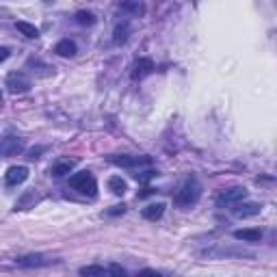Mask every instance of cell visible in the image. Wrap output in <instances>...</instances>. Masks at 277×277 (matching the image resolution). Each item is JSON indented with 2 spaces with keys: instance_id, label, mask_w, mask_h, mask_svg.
Returning a JSON list of instances; mask_svg holds the SVG:
<instances>
[{
  "instance_id": "cell-1",
  "label": "cell",
  "mask_w": 277,
  "mask_h": 277,
  "mask_svg": "<svg viewBox=\"0 0 277 277\" xmlns=\"http://www.w3.org/2000/svg\"><path fill=\"white\" fill-rule=\"evenodd\" d=\"M199 195H202V186L195 178H188L180 184V188L175 191V204L178 206H193L197 204Z\"/></svg>"
},
{
  "instance_id": "cell-2",
  "label": "cell",
  "mask_w": 277,
  "mask_h": 277,
  "mask_svg": "<svg viewBox=\"0 0 277 277\" xmlns=\"http://www.w3.org/2000/svg\"><path fill=\"white\" fill-rule=\"evenodd\" d=\"M69 186L80 191V193H85V195H89V197H96V193H98V182L89 171H80V173L72 175V178H69Z\"/></svg>"
},
{
  "instance_id": "cell-3",
  "label": "cell",
  "mask_w": 277,
  "mask_h": 277,
  "mask_svg": "<svg viewBox=\"0 0 277 277\" xmlns=\"http://www.w3.org/2000/svg\"><path fill=\"white\" fill-rule=\"evenodd\" d=\"M247 197V188L245 186H232V188H225L217 195V206L223 208V206H234L238 202H243Z\"/></svg>"
},
{
  "instance_id": "cell-4",
  "label": "cell",
  "mask_w": 277,
  "mask_h": 277,
  "mask_svg": "<svg viewBox=\"0 0 277 277\" xmlns=\"http://www.w3.org/2000/svg\"><path fill=\"white\" fill-rule=\"evenodd\" d=\"M56 260L50 256H46V253H28V256H22L17 258L15 264L17 267H24V269H39V267H50V264H55Z\"/></svg>"
},
{
  "instance_id": "cell-5",
  "label": "cell",
  "mask_w": 277,
  "mask_h": 277,
  "mask_svg": "<svg viewBox=\"0 0 277 277\" xmlns=\"http://www.w3.org/2000/svg\"><path fill=\"white\" fill-rule=\"evenodd\" d=\"M7 89L11 93H26L31 89V78L24 72H11L7 76Z\"/></svg>"
},
{
  "instance_id": "cell-6",
  "label": "cell",
  "mask_w": 277,
  "mask_h": 277,
  "mask_svg": "<svg viewBox=\"0 0 277 277\" xmlns=\"http://www.w3.org/2000/svg\"><path fill=\"white\" fill-rule=\"evenodd\" d=\"M109 163H111V165H117V167L132 169V167H141V165H150L152 158H150V156H130V154H121V156H109Z\"/></svg>"
},
{
  "instance_id": "cell-7",
  "label": "cell",
  "mask_w": 277,
  "mask_h": 277,
  "mask_svg": "<svg viewBox=\"0 0 277 277\" xmlns=\"http://www.w3.org/2000/svg\"><path fill=\"white\" fill-rule=\"evenodd\" d=\"M202 256H208V258H225V256H232V258H253V251L229 249V247H212V249H204Z\"/></svg>"
},
{
  "instance_id": "cell-8",
  "label": "cell",
  "mask_w": 277,
  "mask_h": 277,
  "mask_svg": "<svg viewBox=\"0 0 277 277\" xmlns=\"http://www.w3.org/2000/svg\"><path fill=\"white\" fill-rule=\"evenodd\" d=\"M22 150H24V141L17 137H7L0 141V156H4V158L17 156Z\"/></svg>"
},
{
  "instance_id": "cell-9",
  "label": "cell",
  "mask_w": 277,
  "mask_h": 277,
  "mask_svg": "<svg viewBox=\"0 0 277 277\" xmlns=\"http://www.w3.org/2000/svg\"><path fill=\"white\" fill-rule=\"evenodd\" d=\"M76 165H78L76 158H58V161L50 167V173L55 175V178H63V175H67V173L74 171Z\"/></svg>"
},
{
  "instance_id": "cell-10",
  "label": "cell",
  "mask_w": 277,
  "mask_h": 277,
  "mask_svg": "<svg viewBox=\"0 0 277 277\" xmlns=\"http://www.w3.org/2000/svg\"><path fill=\"white\" fill-rule=\"evenodd\" d=\"M4 178H7V184H9V186L22 184V182H26V178H28V167H24V165H17V167H9V169H7V173H4Z\"/></svg>"
},
{
  "instance_id": "cell-11",
  "label": "cell",
  "mask_w": 277,
  "mask_h": 277,
  "mask_svg": "<svg viewBox=\"0 0 277 277\" xmlns=\"http://www.w3.org/2000/svg\"><path fill=\"white\" fill-rule=\"evenodd\" d=\"M260 210H262V206L260 204H256V202H247V204H234V217H238V219H247V217H256V215H260Z\"/></svg>"
},
{
  "instance_id": "cell-12",
  "label": "cell",
  "mask_w": 277,
  "mask_h": 277,
  "mask_svg": "<svg viewBox=\"0 0 277 277\" xmlns=\"http://www.w3.org/2000/svg\"><path fill=\"white\" fill-rule=\"evenodd\" d=\"M152 72H154V61H152V58H139L132 67V78L141 80V78H145V76H150Z\"/></svg>"
},
{
  "instance_id": "cell-13",
  "label": "cell",
  "mask_w": 277,
  "mask_h": 277,
  "mask_svg": "<svg viewBox=\"0 0 277 277\" xmlns=\"http://www.w3.org/2000/svg\"><path fill=\"white\" fill-rule=\"evenodd\" d=\"M234 238L245 240V243H260L262 232L258 227H245V229H236V232H234Z\"/></svg>"
},
{
  "instance_id": "cell-14",
  "label": "cell",
  "mask_w": 277,
  "mask_h": 277,
  "mask_svg": "<svg viewBox=\"0 0 277 277\" xmlns=\"http://www.w3.org/2000/svg\"><path fill=\"white\" fill-rule=\"evenodd\" d=\"M39 202V195H37V193H35V191H26L24 193V195H22L20 199H17V202H15V212L17 210H28V208H33V206L35 204H37Z\"/></svg>"
},
{
  "instance_id": "cell-15",
  "label": "cell",
  "mask_w": 277,
  "mask_h": 277,
  "mask_svg": "<svg viewBox=\"0 0 277 277\" xmlns=\"http://www.w3.org/2000/svg\"><path fill=\"white\" fill-rule=\"evenodd\" d=\"M163 212H165V204H150L141 210V215H143V219H147V221H158L163 217Z\"/></svg>"
},
{
  "instance_id": "cell-16",
  "label": "cell",
  "mask_w": 277,
  "mask_h": 277,
  "mask_svg": "<svg viewBox=\"0 0 277 277\" xmlns=\"http://www.w3.org/2000/svg\"><path fill=\"white\" fill-rule=\"evenodd\" d=\"M55 52H56L58 56H74L76 52H78V48H76V44H74L72 39H61L55 46Z\"/></svg>"
},
{
  "instance_id": "cell-17",
  "label": "cell",
  "mask_w": 277,
  "mask_h": 277,
  "mask_svg": "<svg viewBox=\"0 0 277 277\" xmlns=\"http://www.w3.org/2000/svg\"><path fill=\"white\" fill-rule=\"evenodd\" d=\"M128 35H130V24H128V22H121V24H117L113 31V41L117 46H121L128 41Z\"/></svg>"
},
{
  "instance_id": "cell-18",
  "label": "cell",
  "mask_w": 277,
  "mask_h": 277,
  "mask_svg": "<svg viewBox=\"0 0 277 277\" xmlns=\"http://www.w3.org/2000/svg\"><path fill=\"white\" fill-rule=\"evenodd\" d=\"M78 273H80V277H106V271L102 267H98V264H87Z\"/></svg>"
},
{
  "instance_id": "cell-19",
  "label": "cell",
  "mask_w": 277,
  "mask_h": 277,
  "mask_svg": "<svg viewBox=\"0 0 277 277\" xmlns=\"http://www.w3.org/2000/svg\"><path fill=\"white\" fill-rule=\"evenodd\" d=\"M15 28L20 31L24 37L28 39H37L39 37V31H37V26H33V24H28V22H17Z\"/></svg>"
},
{
  "instance_id": "cell-20",
  "label": "cell",
  "mask_w": 277,
  "mask_h": 277,
  "mask_svg": "<svg viewBox=\"0 0 277 277\" xmlns=\"http://www.w3.org/2000/svg\"><path fill=\"white\" fill-rule=\"evenodd\" d=\"M109 188L115 193V195H123V193L128 191V184H126V180L119 178V175H113V178L109 180Z\"/></svg>"
},
{
  "instance_id": "cell-21",
  "label": "cell",
  "mask_w": 277,
  "mask_h": 277,
  "mask_svg": "<svg viewBox=\"0 0 277 277\" xmlns=\"http://www.w3.org/2000/svg\"><path fill=\"white\" fill-rule=\"evenodd\" d=\"M76 22L82 26H93L96 24V15H93L91 11H78V13H76Z\"/></svg>"
},
{
  "instance_id": "cell-22",
  "label": "cell",
  "mask_w": 277,
  "mask_h": 277,
  "mask_svg": "<svg viewBox=\"0 0 277 277\" xmlns=\"http://www.w3.org/2000/svg\"><path fill=\"white\" fill-rule=\"evenodd\" d=\"M121 9H123V11H130V13H134V15H141V13L145 11L141 2H123V4H121Z\"/></svg>"
},
{
  "instance_id": "cell-23",
  "label": "cell",
  "mask_w": 277,
  "mask_h": 277,
  "mask_svg": "<svg viewBox=\"0 0 277 277\" xmlns=\"http://www.w3.org/2000/svg\"><path fill=\"white\" fill-rule=\"evenodd\" d=\"M109 277H128L126 275V269H121V264H111L109 271H106Z\"/></svg>"
},
{
  "instance_id": "cell-24",
  "label": "cell",
  "mask_w": 277,
  "mask_h": 277,
  "mask_svg": "<svg viewBox=\"0 0 277 277\" xmlns=\"http://www.w3.org/2000/svg\"><path fill=\"white\" fill-rule=\"evenodd\" d=\"M137 277H163L161 273H156V271H152V269H143Z\"/></svg>"
},
{
  "instance_id": "cell-25",
  "label": "cell",
  "mask_w": 277,
  "mask_h": 277,
  "mask_svg": "<svg viewBox=\"0 0 277 277\" xmlns=\"http://www.w3.org/2000/svg\"><path fill=\"white\" fill-rule=\"evenodd\" d=\"M41 152H44V147H33V150L28 152V158H33V161H35V158H39Z\"/></svg>"
},
{
  "instance_id": "cell-26",
  "label": "cell",
  "mask_w": 277,
  "mask_h": 277,
  "mask_svg": "<svg viewBox=\"0 0 277 277\" xmlns=\"http://www.w3.org/2000/svg\"><path fill=\"white\" fill-rule=\"evenodd\" d=\"M123 210H126V206H113L109 210V215H123Z\"/></svg>"
},
{
  "instance_id": "cell-27",
  "label": "cell",
  "mask_w": 277,
  "mask_h": 277,
  "mask_svg": "<svg viewBox=\"0 0 277 277\" xmlns=\"http://www.w3.org/2000/svg\"><path fill=\"white\" fill-rule=\"evenodd\" d=\"M9 58V48H0V63H4Z\"/></svg>"
},
{
  "instance_id": "cell-28",
  "label": "cell",
  "mask_w": 277,
  "mask_h": 277,
  "mask_svg": "<svg viewBox=\"0 0 277 277\" xmlns=\"http://www.w3.org/2000/svg\"><path fill=\"white\" fill-rule=\"evenodd\" d=\"M0 98H2V93H0Z\"/></svg>"
}]
</instances>
